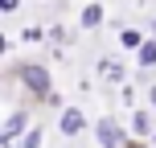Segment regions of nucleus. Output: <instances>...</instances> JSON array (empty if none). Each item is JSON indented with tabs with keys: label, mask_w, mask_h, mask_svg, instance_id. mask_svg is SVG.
Returning <instances> with one entry per match:
<instances>
[{
	"label": "nucleus",
	"mask_w": 156,
	"mask_h": 148,
	"mask_svg": "<svg viewBox=\"0 0 156 148\" xmlns=\"http://www.w3.org/2000/svg\"><path fill=\"white\" fill-rule=\"evenodd\" d=\"M94 136H99L103 148H119L123 144V128H119V119H111V115H103L99 124H94Z\"/></svg>",
	"instance_id": "f257e3e1"
},
{
	"label": "nucleus",
	"mask_w": 156,
	"mask_h": 148,
	"mask_svg": "<svg viewBox=\"0 0 156 148\" xmlns=\"http://www.w3.org/2000/svg\"><path fill=\"white\" fill-rule=\"evenodd\" d=\"M152 29H156V21H152Z\"/></svg>",
	"instance_id": "2eb2a0df"
},
{
	"label": "nucleus",
	"mask_w": 156,
	"mask_h": 148,
	"mask_svg": "<svg viewBox=\"0 0 156 148\" xmlns=\"http://www.w3.org/2000/svg\"><path fill=\"white\" fill-rule=\"evenodd\" d=\"M127 148H144V144H136V140H132V144H127Z\"/></svg>",
	"instance_id": "ddd939ff"
},
{
	"label": "nucleus",
	"mask_w": 156,
	"mask_h": 148,
	"mask_svg": "<svg viewBox=\"0 0 156 148\" xmlns=\"http://www.w3.org/2000/svg\"><path fill=\"white\" fill-rule=\"evenodd\" d=\"M21 78L33 95H49V70L45 66H21Z\"/></svg>",
	"instance_id": "f03ea898"
},
{
	"label": "nucleus",
	"mask_w": 156,
	"mask_h": 148,
	"mask_svg": "<svg viewBox=\"0 0 156 148\" xmlns=\"http://www.w3.org/2000/svg\"><path fill=\"white\" fill-rule=\"evenodd\" d=\"M82 128H86V115H82L78 107H66V111H62V132H66V136H78Z\"/></svg>",
	"instance_id": "7ed1b4c3"
},
{
	"label": "nucleus",
	"mask_w": 156,
	"mask_h": 148,
	"mask_svg": "<svg viewBox=\"0 0 156 148\" xmlns=\"http://www.w3.org/2000/svg\"><path fill=\"white\" fill-rule=\"evenodd\" d=\"M16 4H21V0H0V8H4V13H16Z\"/></svg>",
	"instance_id": "9b49d317"
},
{
	"label": "nucleus",
	"mask_w": 156,
	"mask_h": 148,
	"mask_svg": "<svg viewBox=\"0 0 156 148\" xmlns=\"http://www.w3.org/2000/svg\"><path fill=\"white\" fill-rule=\"evenodd\" d=\"M136 58H140V66H156V37H148L140 49H136Z\"/></svg>",
	"instance_id": "6e6552de"
},
{
	"label": "nucleus",
	"mask_w": 156,
	"mask_h": 148,
	"mask_svg": "<svg viewBox=\"0 0 156 148\" xmlns=\"http://www.w3.org/2000/svg\"><path fill=\"white\" fill-rule=\"evenodd\" d=\"M21 148H41V132H37V128L21 136Z\"/></svg>",
	"instance_id": "9d476101"
},
{
	"label": "nucleus",
	"mask_w": 156,
	"mask_h": 148,
	"mask_svg": "<svg viewBox=\"0 0 156 148\" xmlns=\"http://www.w3.org/2000/svg\"><path fill=\"white\" fill-rule=\"evenodd\" d=\"M148 99H152V107H156V86H152V91H148Z\"/></svg>",
	"instance_id": "f8f14e48"
},
{
	"label": "nucleus",
	"mask_w": 156,
	"mask_h": 148,
	"mask_svg": "<svg viewBox=\"0 0 156 148\" xmlns=\"http://www.w3.org/2000/svg\"><path fill=\"white\" fill-rule=\"evenodd\" d=\"M78 25H82V29H99V25H103V4H86Z\"/></svg>",
	"instance_id": "39448f33"
},
{
	"label": "nucleus",
	"mask_w": 156,
	"mask_h": 148,
	"mask_svg": "<svg viewBox=\"0 0 156 148\" xmlns=\"http://www.w3.org/2000/svg\"><path fill=\"white\" fill-rule=\"evenodd\" d=\"M99 70H103V78H107V82H119V78H123V66H119L115 58H103Z\"/></svg>",
	"instance_id": "0eeeda50"
},
{
	"label": "nucleus",
	"mask_w": 156,
	"mask_h": 148,
	"mask_svg": "<svg viewBox=\"0 0 156 148\" xmlns=\"http://www.w3.org/2000/svg\"><path fill=\"white\" fill-rule=\"evenodd\" d=\"M25 124H29V115H25V111H12V115H8V124H4V132H0V144H12L16 132H21Z\"/></svg>",
	"instance_id": "20e7f679"
},
{
	"label": "nucleus",
	"mask_w": 156,
	"mask_h": 148,
	"mask_svg": "<svg viewBox=\"0 0 156 148\" xmlns=\"http://www.w3.org/2000/svg\"><path fill=\"white\" fill-rule=\"evenodd\" d=\"M152 148H156V136H152Z\"/></svg>",
	"instance_id": "4468645a"
},
{
	"label": "nucleus",
	"mask_w": 156,
	"mask_h": 148,
	"mask_svg": "<svg viewBox=\"0 0 156 148\" xmlns=\"http://www.w3.org/2000/svg\"><path fill=\"white\" fill-rule=\"evenodd\" d=\"M132 128H136L140 136H148V132H152V115H148V111H136V115H132Z\"/></svg>",
	"instance_id": "1a4fd4ad"
},
{
	"label": "nucleus",
	"mask_w": 156,
	"mask_h": 148,
	"mask_svg": "<svg viewBox=\"0 0 156 148\" xmlns=\"http://www.w3.org/2000/svg\"><path fill=\"white\" fill-rule=\"evenodd\" d=\"M144 41H148V37H144L140 29H123V33H119V45H123V49H140Z\"/></svg>",
	"instance_id": "423d86ee"
}]
</instances>
